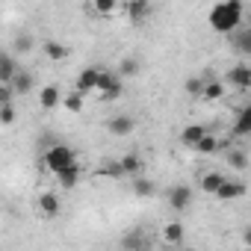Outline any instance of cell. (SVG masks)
Here are the masks:
<instances>
[{
    "instance_id": "cell-1",
    "label": "cell",
    "mask_w": 251,
    "mask_h": 251,
    "mask_svg": "<svg viewBox=\"0 0 251 251\" xmlns=\"http://www.w3.org/2000/svg\"><path fill=\"white\" fill-rule=\"evenodd\" d=\"M242 15H245V6L239 0H222L216 3L210 12H207V24L216 30V33H225V36H233L242 24Z\"/></svg>"
},
{
    "instance_id": "cell-2",
    "label": "cell",
    "mask_w": 251,
    "mask_h": 251,
    "mask_svg": "<svg viewBox=\"0 0 251 251\" xmlns=\"http://www.w3.org/2000/svg\"><path fill=\"white\" fill-rule=\"evenodd\" d=\"M42 166H45V172H50V175L56 177V175H62V172H68V169H74V166H80V163H77V154H74L68 145L56 142V145H50V148L42 154Z\"/></svg>"
},
{
    "instance_id": "cell-3",
    "label": "cell",
    "mask_w": 251,
    "mask_h": 251,
    "mask_svg": "<svg viewBox=\"0 0 251 251\" xmlns=\"http://www.w3.org/2000/svg\"><path fill=\"white\" fill-rule=\"evenodd\" d=\"M98 98L100 100H115V98H121V92H124V80L115 74V71H109V68H100V74H98Z\"/></svg>"
},
{
    "instance_id": "cell-4",
    "label": "cell",
    "mask_w": 251,
    "mask_h": 251,
    "mask_svg": "<svg viewBox=\"0 0 251 251\" xmlns=\"http://www.w3.org/2000/svg\"><path fill=\"white\" fill-rule=\"evenodd\" d=\"M98 74H100V65H89V68H83L80 74H77V83H74V92L77 95H92L95 89H98Z\"/></svg>"
},
{
    "instance_id": "cell-5",
    "label": "cell",
    "mask_w": 251,
    "mask_h": 251,
    "mask_svg": "<svg viewBox=\"0 0 251 251\" xmlns=\"http://www.w3.org/2000/svg\"><path fill=\"white\" fill-rule=\"evenodd\" d=\"M201 100H207V103H216V100H222L225 98V83L222 80H216L213 74H201Z\"/></svg>"
},
{
    "instance_id": "cell-6",
    "label": "cell",
    "mask_w": 251,
    "mask_h": 251,
    "mask_svg": "<svg viewBox=\"0 0 251 251\" xmlns=\"http://www.w3.org/2000/svg\"><path fill=\"white\" fill-rule=\"evenodd\" d=\"M189 204H192V189H189L186 183H180V186H172V189H169V207H172L175 213H186V210H189Z\"/></svg>"
},
{
    "instance_id": "cell-7",
    "label": "cell",
    "mask_w": 251,
    "mask_h": 251,
    "mask_svg": "<svg viewBox=\"0 0 251 251\" xmlns=\"http://www.w3.org/2000/svg\"><path fill=\"white\" fill-rule=\"evenodd\" d=\"M36 210H39V216H42V219H56V216H59V210H62V201H59V195H56V192H42V195H39V201H36Z\"/></svg>"
},
{
    "instance_id": "cell-8",
    "label": "cell",
    "mask_w": 251,
    "mask_h": 251,
    "mask_svg": "<svg viewBox=\"0 0 251 251\" xmlns=\"http://www.w3.org/2000/svg\"><path fill=\"white\" fill-rule=\"evenodd\" d=\"M227 83H230L233 89H239V92H248V89H251V65H248V62L233 65V68L227 71Z\"/></svg>"
},
{
    "instance_id": "cell-9",
    "label": "cell",
    "mask_w": 251,
    "mask_h": 251,
    "mask_svg": "<svg viewBox=\"0 0 251 251\" xmlns=\"http://www.w3.org/2000/svg\"><path fill=\"white\" fill-rule=\"evenodd\" d=\"M106 130H109L112 136H130V133L136 130V118H133V115H112V118L106 121Z\"/></svg>"
},
{
    "instance_id": "cell-10",
    "label": "cell",
    "mask_w": 251,
    "mask_h": 251,
    "mask_svg": "<svg viewBox=\"0 0 251 251\" xmlns=\"http://www.w3.org/2000/svg\"><path fill=\"white\" fill-rule=\"evenodd\" d=\"M151 12H154V6L145 3V0H130V3H124V15H127L130 24H142Z\"/></svg>"
},
{
    "instance_id": "cell-11",
    "label": "cell",
    "mask_w": 251,
    "mask_h": 251,
    "mask_svg": "<svg viewBox=\"0 0 251 251\" xmlns=\"http://www.w3.org/2000/svg\"><path fill=\"white\" fill-rule=\"evenodd\" d=\"M33 86H36V80H33V74L30 71H24V68H18L15 71V77H12V83H9V89H12V95L18 98V95H30L33 92Z\"/></svg>"
},
{
    "instance_id": "cell-12",
    "label": "cell",
    "mask_w": 251,
    "mask_h": 251,
    "mask_svg": "<svg viewBox=\"0 0 251 251\" xmlns=\"http://www.w3.org/2000/svg\"><path fill=\"white\" fill-rule=\"evenodd\" d=\"M242 195H245V183L233 180V177H225V183L216 192V198H222V201H233V198H242Z\"/></svg>"
},
{
    "instance_id": "cell-13",
    "label": "cell",
    "mask_w": 251,
    "mask_h": 251,
    "mask_svg": "<svg viewBox=\"0 0 251 251\" xmlns=\"http://www.w3.org/2000/svg\"><path fill=\"white\" fill-rule=\"evenodd\" d=\"M160 236H163L172 248H180V245H183V236H186V227H183L180 222H169V225H163Z\"/></svg>"
},
{
    "instance_id": "cell-14",
    "label": "cell",
    "mask_w": 251,
    "mask_h": 251,
    "mask_svg": "<svg viewBox=\"0 0 251 251\" xmlns=\"http://www.w3.org/2000/svg\"><path fill=\"white\" fill-rule=\"evenodd\" d=\"M83 9H86L89 15H98V18H112L121 6L115 3V0H95V3H86Z\"/></svg>"
},
{
    "instance_id": "cell-15",
    "label": "cell",
    "mask_w": 251,
    "mask_h": 251,
    "mask_svg": "<svg viewBox=\"0 0 251 251\" xmlns=\"http://www.w3.org/2000/svg\"><path fill=\"white\" fill-rule=\"evenodd\" d=\"M59 103H62L59 86H42V89H39V106H42V109H56Z\"/></svg>"
},
{
    "instance_id": "cell-16",
    "label": "cell",
    "mask_w": 251,
    "mask_h": 251,
    "mask_svg": "<svg viewBox=\"0 0 251 251\" xmlns=\"http://www.w3.org/2000/svg\"><path fill=\"white\" fill-rule=\"evenodd\" d=\"M15 71H18V62H15V53H9V50H0V83H12V77H15Z\"/></svg>"
},
{
    "instance_id": "cell-17",
    "label": "cell",
    "mask_w": 251,
    "mask_h": 251,
    "mask_svg": "<svg viewBox=\"0 0 251 251\" xmlns=\"http://www.w3.org/2000/svg\"><path fill=\"white\" fill-rule=\"evenodd\" d=\"M142 166H145V163H142V157H139V154H133V151H130V154H124V157L118 160L121 175H130V177H139Z\"/></svg>"
},
{
    "instance_id": "cell-18",
    "label": "cell",
    "mask_w": 251,
    "mask_h": 251,
    "mask_svg": "<svg viewBox=\"0 0 251 251\" xmlns=\"http://www.w3.org/2000/svg\"><path fill=\"white\" fill-rule=\"evenodd\" d=\"M204 133H207V127H204V124H189V127H183V130H180V145H186V148H195V145L204 139Z\"/></svg>"
},
{
    "instance_id": "cell-19",
    "label": "cell",
    "mask_w": 251,
    "mask_h": 251,
    "mask_svg": "<svg viewBox=\"0 0 251 251\" xmlns=\"http://www.w3.org/2000/svg\"><path fill=\"white\" fill-rule=\"evenodd\" d=\"M225 177H227L225 172H204L198 183H201V189H204L207 195H216V192H219V186L225 183Z\"/></svg>"
},
{
    "instance_id": "cell-20",
    "label": "cell",
    "mask_w": 251,
    "mask_h": 251,
    "mask_svg": "<svg viewBox=\"0 0 251 251\" xmlns=\"http://www.w3.org/2000/svg\"><path fill=\"white\" fill-rule=\"evenodd\" d=\"M42 53H45L48 59H53V62H62V59H68V48H65L62 42H53V39H48V42L42 45Z\"/></svg>"
},
{
    "instance_id": "cell-21",
    "label": "cell",
    "mask_w": 251,
    "mask_h": 251,
    "mask_svg": "<svg viewBox=\"0 0 251 251\" xmlns=\"http://www.w3.org/2000/svg\"><path fill=\"white\" fill-rule=\"evenodd\" d=\"M121 248L124 251H148V239L142 236V230H130L121 239Z\"/></svg>"
},
{
    "instance_id": "cell-22",
    "label": "cell",
    "mask_w": 251,
    "mask_h": 251,
    "mask_svg": "<svg viewBox=\"0 0 251 251\" xmlns=\"http://www.w3.org/2000/svg\"><path fill=\"white\" fill-rule=\"evenodd\" d=\"M139 71H142V62H139L136 56H124V59L118 62V68H115V74H118L121 80H124V77H136Z\"/></svg>"
},
{
    "instance_id": "cell-23",
    "label": "cell",
    "mask_w": 251,
    "mask_h": 251,
    "mask_svg": "<svg viewBox=\"0 0 251 251\" xmlns=\"http://www.w3.org/2000/svg\"><path fill=\"white\" fill-rule=\"evenodd\" d=\"M248 133H251V106L239 109L233 121V136H248Z\"/></svg>"
},
{
    "instance_id": "cell-24",
    "label": "cell",
    "mask_w": 251,
    "mask_h": 251,
    "mask_svg": "<svg viewBox=\"0 0 251 251\" xmlns=\"http://www.w3.org/2000/svg\"><path fill=\"white\" fill-rule=\"evenodd\" d=\"M62 109H68V112H83V106H86V98L83 95H77V92H68V95H62V103H59Z\"/></svg>"
},
{
    "instance_id": "cell-25",
    "label": "cell",
    "mask_w": 251,
    "mask_h": 251,
    "mask_svg": "<svg viewBox=\"0 0 251 251\" xmlns=\"http://www.w3.org/2000/svg\"><path fill=\"white\" fill-rule=\"evenodd\" d=\"M233 48H236L239 53H245V56L251 53V30H248V27H242V30L233 33Z\"/></svg>"
},
{
    "instance_id": "cell-26",
    "label": "cell",
    "mask_w": 251,
    "mask_h": 251,
    "mask_svg": "<svg viewBox=\"0 0 251 251\" xmlns=\"http://www.w3.org/2000/svg\"><path fill=\"white\" fill-rule=\"evenodd\" d=\"M195 151H198V154H216V151H222V139H216V136L207 130V133H204V139L195 145Z\"/></svg>"
},
{
    "instance_id": "cell-27",
    "label": "cell",
    "mask_w": 251,
    "mask_h": 251,
    "mask_svg": "<svg viewBox=\"0 0 251 251\" xmlns=\"http://www.w3.org/2000/svg\"><path fill=\"white\" fill-rule=\"evenodd\" d=\"M154 180H148V177H133V195L136 198H151L154 195Z\"/></svg>"
},
{
    "instance_id": "cell-28",
    "label": "cell",
    "mask_w": 251,
    "mask_h": 251,
    "mask_svg": "<svg viewBox=\"0 0 251 251\" xmlns=\"http://www.w3.org/2000/svg\"><path fill=\"white\" fill-rule=\"evenodd\" d=\"M12 48H15V53H30V50L36 48V39H33L30 33H18V36L12 39Z\"/></svg>"
},
{
    "instance_id": "cell-29",
    "label": "cell",
    "mask_w": 251,
    "mask_h": 251,
    "mask_svg": "<svg viewBox=\"0 0 251 251\" xmlns=\"http://www.w3.org/2000/svg\"><path fill=\"white\" fill-rule=\"evenodd\" d=\"M77 180H80V166H74V169H68V172H62V175H56V183H59L62 189H74V186H77Z\"/></svg>"
},
{
    "instance_id": "cell-30",
    "label": "cell",
    "mask_w": 251,
    "mask_h": 251,
    "mask_svg": "<svg viewBox=\"0 0 251 251\" xmlns=\"http://www.w3.org/2000/svg\"><path fill=\"white\" fill-rule=\"evenodd\" d=\"M227 166H233L236 172L248 169V157H245V151H227Z\"/></svg>"
},
{
    "instance_id": "cell-31",
    "label": "cell",
    "mask_w": 251,
    "mask_h": 251,
    "mask_svg": "<svg viewBox=\"0 0 251 251\" xmlns=\"http://www.w3.org/2000/svg\"><path fill=\"white\" fill-rule=\"evenodd\" d=\"M15 118H18L15 103H3V106H0V124H12Z\"/></svg>"
},
{
    "instance_id": "cell-32",
    "label": "cell",
    "mask_w": 251,
    "mask_h": 251,
    "mask_svg": "<svg viewBox=\"0 0 251 251\" xmlns=\"http://www.w3.org/2000/svg\"><path fill=\"white\" fill-rule=\"evenodd\" d=\"M100 175L103 177H121V169H118V160H106L100 166Z\"/></svg>"
},
{
    "instance_id": "cell-33",
    "label": "cell",
    "mask_w": 251,
    "mask_h": 251,
    "mask_svg": "<svg viewBox=\"0 0 251 251\" xmlns=\"http://www.w3.org/2000/svg\"><path fill=\"white\" fill-rule=\"evenodd\" d=\"M201 86H204V83H201V77H189L183 89H186V95H192V98H201Z\"/></svg>"
},
{
    "instance_id": "cell-34",
    "label": "cell",
    "mask_w": 251,
    "mask_h": 251,
    "mask_svg": "<svg viewBox=\"0 0 251 251\" xmlns=\"http://www.w3.org/2000/svg\"><path fill=\"white\" fill-rule=\"evenodd\" d=\"M3 103H15V95H12V89L6 83H0V106Z\"/></svg>"
},
{
    "instance_id": "cell-35",
    "label": "cell",
    "mask_w": 251,
    "mask_h": 251,
    "mask_svg": "<svg viewBox=\"0 0 251 251\" xmlns=\"http://www.w3.org/2000/svg\"><path fill=\"white\" fill-rule=\"evenodd\" d=\"M172 251H186V248H183V245H180V248H172Z\"/></svg>"
}]
</instances>
